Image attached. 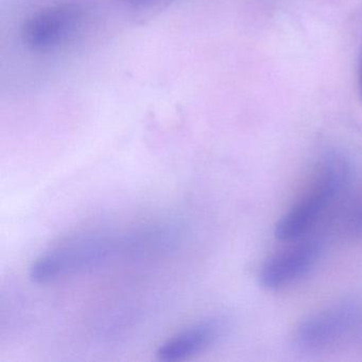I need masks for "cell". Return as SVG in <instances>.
Wrapping results in <instances>:
<instances>
[{"mask_svg": "<svg viewBox=\"0 0 362 362\" xmlns=\"http://www.w3.org/2000/svg\"><path fill=\"white\" fill-rule=\"evenodd\" d=\"M362 320V305L343 300L303 320L294 332V342L305 351H321L349 337Z\"/></svg>", "mask_w": 362, "mask_h": 362, "instance_id": "3957f363", "label": "cell"}, {"mask_svg": "<svg viewBox=\"0 0 362 362\" xmlns=\"http://www.w3.org/2000/svg\"><path fill=\"white\" fill-rule=\"evenodd\" d=\"M349 175V164L342 156H324L313 183L277 222L276 238L289 243L305 236L344 189Z\"/></svg>", "mask_w": 362, "mask_h": 362, "instance_id": "7a4b0ae2", "label": "cell"}, {"mask_svg": "<svg viewBox=\"0 0 362 362\" xmlns=\"http://www.w3.org/2000/svg\"><path fill=\"white\" fill-rule=\"evenodd\" d=\"M160 249L156 230L124 236H90L65 243L35 260L30 279L48 284L69 275L97 270L128 255Z\"/></svg>", "mask_w": 362, "mask_h": 362, "instance_id": "6da1fadb", "label": "cell"}, {"mask_svg": "<svg viewBox=\"0 0 362 362\" xmlns=\"http://www.w3.org/2000/svg\"><path fill=\"white\" fill-rule=\"evenodd\" d=\"M130 5L134 6V7L139 8H147L151 7V6L156 5V4L160 3V0H127Z\"/></svg>", "mask_w": 362, "mask_h": 362, "instance_id": "ba28073f", "label": "cell"}, {"mask_svg": "<svg viewBox=\"0 0 362 362\" xmlns=\"http://www.w3.org/2000/svg\"><path fill=\"white\" fill-rule=\"evenodd\" d=\"M359 88H360V94H361V97H362V50H361V54H360V60H359Z\"/></svg>", "mask_w": 362, "mask_h": 362, "instance_id": "9c48e42d", "label": "cell"}, {"mask_svg": "<svg viewBox=\"0 0 362 362\" xmlns=\"http://www.w3.org/2000/svg\"><path fill=\"white\" fill-rule=\"evenodd\" d=\"M83 18V11L71 4L46 8L27 21L23 28L24 43L33 52H54L77 37Z\"/></svg>", "mask_w": 362, "mask_h": 362, "instance_id": "277c9868", "label": "cell"}, {"mask_svg": "<svg viewBox=\"0 0 362 362\" xmlns=\"http://www.w3.org/2000/svg\"><path fill=\"white\" fill-rule=\"evenodd\" d=\"M224 329L221 319L200 322L160 345L156 355L160 361H183L217 343Z\"/></svg>", "mask_w": 362, "mask_h": 362, "instance_id": "8992f818", "label": "cell"}, {"mask_svg": "<svg viewBox=\"0 0 362 362\" xmlns=\"http://www.w3.org/2000/svg\"><path fill=\"white\" fill-rule=\"evenodd\" d=\"M319 241L304 240L269 258L259 273L260 285L279 290L308 274L321 255Z\"/></svg>", "mask_w": 362, "mask_h": 362, "instance_id": "5b68a950", "label": "cell"}, {"mask_svg": "<svg viewBox=\"0 0 362 362\" xmlns=\"http://www.w3.org/2000/svg\"><path fill=\"white\" fill-rule=\"evenodd\" d=\"M344 228L351 236L362 238V196L358 197L347 209Z\"/></svg>", "mask_w": 362, "mask_h": 362, "instance_id": "52a82bcc", "label": "cell"}]
</instances>
